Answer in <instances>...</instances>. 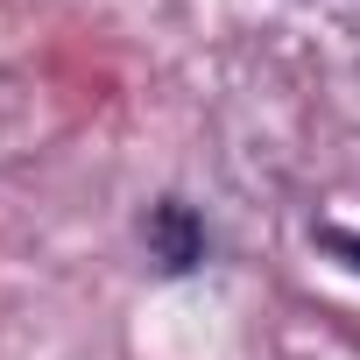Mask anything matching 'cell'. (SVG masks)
I'll use <instances>...</instances> for the list:
<instances>
[{
  "instance_id": "6da1fadb",
  "label": "cell",
  "mask_w": 360,
  "mask_h": 360,
  "mask_svg": "<svg viewBox=\"0 0 360 360\" xmlns=\"http://www.w3.org/2000/svg\"><path fill=\"white\" fill-rule=\"evenodd\" d=\"M141 248H148V262L162 269V276H191L198 262H205V219H198V205H184V198H155L148 212H141Z\"/></svg>"
},
{
  "instance_id": "7a4b0ae2",
  "label": "cell",
  "mask_w": 360,
  "mask_h": 360,
  "mask_svg": "<svg viewBox=\"0 0 360 360\" xmlns=\"http://www.w3.org/2000/svg\"><path fill=\"white\" fill-rule=\"evenodd\" d=\"M311 240H318L325 255H339V262L360 276V233H353V226H311Z\"/></svg>"
}]
</instances>
